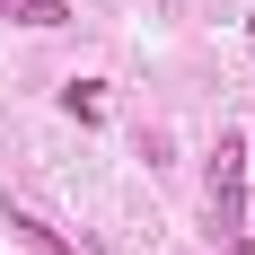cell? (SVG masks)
<instances>
[{
	"mask_svg": "<svg viewBox=\"0 0 255 255\" xmlns=\"http://www.w3.org/2000/svg\"><path fill=\"white\" fill-rule=\"evenodd\" d=\"M211 211H220V229L247 220V141H238V132L211 150Z\"/></svg>",
	"mask_w": 255,
	"mask_h": 255,
	"instance_id": "cell-1",
	"label": "cell"
},
{
	"mask_svg": "<svg viewBox=\"0 0 255 255\" xmlns=\"http://www.w3.org/2000/svg\"><path fill=\"white\" fill-rule=\"evenodd\" d=\"M62 106H71L79 124H97V115H106V106H97V88H88V79H71V88H62Z\"/></svg>",
	"mask_w": 255,
	"mask_h": 255,
	"instance_id": "cell-3",
	"label": "cell"
},
{
	"mask_svg": "<svg viewBox=\"0 0 255 255\" xmlns=\"http://www.w3.org/2000/svg\"><path fill=\"white\" fill-rule=\"evenodd\" d=\"M247 35H255V18H247Z\"/></svg>",
	"mask_w": 255,
	"mask_h": 255,
	"instance_id": "cell-4",
	"label": "cell"
},
{
	"mask_svg": "<svg viewBox=\"0 0 255 255\" xmlns=\"http://www.w3.org/2000/svg\"><path fill=\"white\" fill-rule=\"evenodd\" d=\"M0 18L9 26H62L71 9H62V0H0Z\"/></svg>",
	"mask_w": 255,
	"mask_h": 255,
	"instance_id": "cell-2",
	"label": "cell"
}]
</instances>
